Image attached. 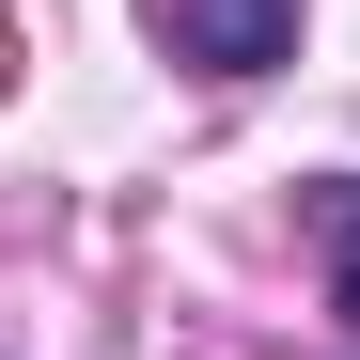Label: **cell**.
I'll return each mask as SVG.
<instances>
[{"mask_svg": "<svg viewBox=\"0 0 360 360\" xmlns=\"http://www.w3.org/2000/svg\"><path fill=\"white\" fill-rule=\"evenodd\" d=\"M157 32L188 47L204 79H266V63H297V0H157Z\"/></svg>", "mask_w": 360, "mask_h": 360, "instance_id": "cell-1", "label": "cell"}, {"mask_svg": "<svg viewBox=\"0 0 360 360\" xmlns=\"http://www.w3.org/2000/svg\"><path fill=\"white\" fill-rule=\"evenodd\" d=\"M314 251H329V314L360 329V172H329V188H314Z\"/></svg>", "mask_w": 360, "mask_h": 360, "instance_id": "cell-2", "label": "cell"}]
</instances>
